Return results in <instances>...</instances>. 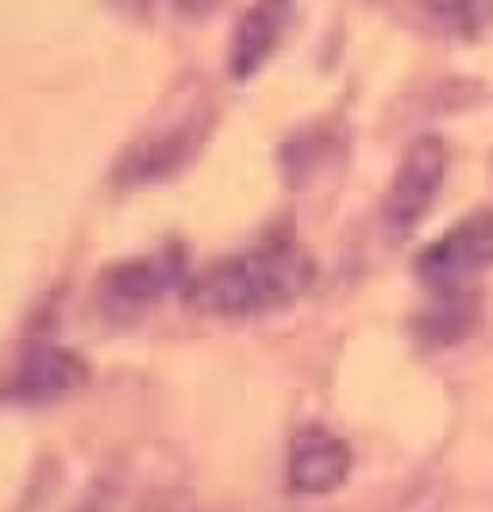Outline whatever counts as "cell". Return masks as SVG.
Returning a JSON list of instances; mask_svg holds the SVG:
<instances>
[{"mask_svg": "<svg viewBox=\"0 0 493 512\" xmlns=\"http://www.w3.org/2000/svg\"><path fill=\"white\" fill-rule=\"evenodd\" d=\"M178 285H189V262L182 247H158L151 255L124 258L116 266H108L97 285V308L108 324H135L139 316H147L158 301H166V293H174Z\"/></svg>", "mask_w": 493, "mask_h": 512, "instance_id": "cell-2", "label": "cell"}, {"mask_svg": "<svg viewBox=\"0 0 493 512\" xmlns=\"http://www.w3.org/2000/svg\"><path fill=\"white\" fill-rule=\"evenodd\" d=\"M297 16V0H255L232 31V47H228V74L235 81L255 77L282 47L286 31Z\"/></svg>", "mask_w": 493, "mask_h": 512, "instance_id": "cell-6", "label": "cell"}, {"mask_svg": "<svg viewBox=\"0 0 493 512\" xmlns=\"http://www.w3.org/2000/svg\"><path fill=\"white\" fill-rule=\"evenodd\" d=\"M312 278L316 262L309 251L293 239H274L205 266L182 293L189 308L205 316H259L293 305L301 293H309Z\"/></svg>", "mask_w": 493, "mask_h": 512, "instance_id": "cell-1", "label": "cell"}, {"mask_svg": "<svg viewBox=\"0 0 493 512\" xmlns=\"http://www.w3.org/2000/svg\"><path fill=\"white\" fill-rule=\"evenodd\" d=\"M201 139H205V128H193V124L147 135V139H139L135 147L124 151L120 166H116V181L124 189H143V185L174 178L182 166H189Z\"/></svg>", "mask_w": 493, "mask_h": 512, "instance_id": "cell-8", "label": "cell"}, {"mask_svg": "<svg viewBox=\"0 0 493 512\" xmlns=\"http://www.w3.org/2000/svg\"><path fill=\"white\" fill-rule=\"evenodd\" d=\"M493 266V208H478L416 255L413 270L432 297L470 293Z\"/></svg>", "mask_w": 493, "mask_h": 512, "instance_id": "cell-3", "label": "cell"}, {"mask_svg": "<svg viewBox=\"0 0 493 512\" xmlns=\"http://www.w3.org/2000/svg\"><path fill=\"white\" fill-rule=\"evenodd\" d=\"M428 12H436V16H443V20H463L470 8L478 4V0H420Z\"/></svg>", "mask_w": 493, "mask_h": 512, "instance_id": "cell-10", "label": "cell"}, {"mask_svg": "<svg viewBox=\"0 0 493 512\" xmlns=\"http://www.w3.org/2000/svg\"><path fill=\"white\" fill-rule=\"evenodd\" d=\"M85 378H89V370H85L81 355H74L70 347L35 343L8 385V397L16 405H51V401H62L74 389H81Z\"/></svg>", "mask_w": 493, "mask_h": 512, "instance_id": "cell-7", "label": "cell"}, {"mask_svg": "<svg viewBox=\"0 0 493 512\" xmlns=\"http://www.w3.org/2000/svg\"><path fill=\"white\" fill-rule=\"evenodd\" d=\"M178 16H185V20H201V16H208L212 8H216V0H166Z\"/></svg>", "mask_w": 493, "mask_h": 512, "instance_id": "cell-11", "label": "cell"}, {"mask_svg": "<svg viewBox=\"0 0 493 512\" xmlns=\"http://www.w3.org/2000/svg\"><path fill=\"white\" fill-rule=\"evenodd\" d=\"M347 474H351V447L336 432L309 424L289 439L286 482L297 497H324L343 486Z\"/></svg>", "mask_w": 493, "mask_h": 512, "instance_id": "cell-5", "label": "cell"}, {"mask_svg": "<svg viewBox=\"0 0 493 512\" xmlns=\"http://www.w3.org/2000/svg\"><path fill=\"white\" fill-rule=\"evenodd\" d=\"M474 324H478L474 289L470 293H447V297H432L428 312L420 316V335L432 347H455L459 339H467Z\"/></svg>", "mask_w": 493, "mask_h": 512, "instance_id": "cell-9", "label": "cell"}, {"mask_svg": "<svg viewBox=\"0 0 493 512\" xmlns=\"http://www.w3.org/2000/svg\"><path fill=\"white\" fill-rule=\"evenodd\" d=\"M443 181H447V143L440 135H420L409 151L401 154L386 201H382V228L393 239L413 235L416 224L436 205Z\"/></svg>", "mask_w": 493, "mask_h": 512, "instance_id": "cell-4", "label": "cell"}]
</instances>
